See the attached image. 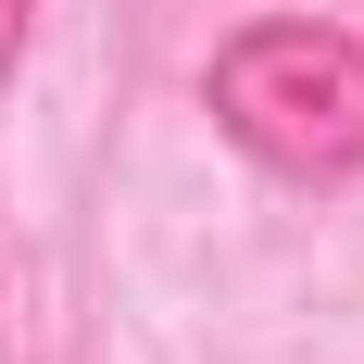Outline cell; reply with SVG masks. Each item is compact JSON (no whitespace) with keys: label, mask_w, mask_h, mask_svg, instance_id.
I'll use <instances>...</instances> for the list:
<instances>
[{"label":"cell","mask_w":364,"mask_h":364,"mask_svg":"<svg viewBox=\"0 0 364 364\" xmlns=\"http://www.w3.org/2000/svg\"><path fill=\"white\" fill-rule=\"evenodd\" d=\"M201 88H214L226 139L264 151V164H289V176H352L364 164V50L339 26H301V13L239 26Z\"/></svg>","instance_id":"obj_1"},{"label":"cell","mask_w":364,"mask_h":364,"mask_svg":"<svg viewBox=\"0 0 364 364\" xmlns=\"http://www.w3.org/2000/svg\"><path fill=\"white\" fill-rule=\"evenodd\" d=\"M26 26H38V0H0V88H13V63H26Z\"/></svg>","instance_id":"obj_2"}]
</instances>
